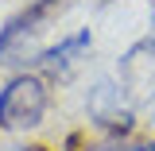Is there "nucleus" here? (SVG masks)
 Returning a JSON list of instances; mask_svg holds the SVG:
<instances>
[{
  "label": "nucleus",
  "instance_id": "obj_1",
  "mask_svg": "<svg viewBox=\"0 0 155 151\" xmlns=\"http://www.w3.org/2000/svg\"><path fill=\"white\" fill-rule=\"evenodd\" d=\"M51 77L39 70H16L4 77L0 85V132L8 136H27L43 128V120L51 113Z\"/></svg>",
  "mask_w": 155,
  "mask_h": 151
},
{
  "label": "nucleus",
  "instance_id": "obj_2",
  "mask_svg": "<svg viewBox=\"0 0 155 151\" xmlns=\"http://www.w3.org/2000/svg\"><path fill=\"white\" fill-rule=\"evenodd\" d=\"M85 116L101 136H132L140 132V116L116 77H93L85 89Z\"/></svg>",
  "mask_w": 155,
  "mask_h": 151
},
{
  "label": "nucleus",
  "instance_id": "obj_3",
  "mask_svg": "<svg viewBox=\"0 0 155 151\" xmlns=\"http://www.w3.org/2000/svg\"><path fill=\"white\" fill-rule=\"evenodd\" d=\"M51 0H31L27 8H19L16 16L4 19L0 27V66H19V70H31V58L39 54L35 39L43 35V23L51 16Z\"/></svg>",
  "mask_w": 155,
  "mask_h": 151
},
{
  "label": "nucleus",
  "instance_id": "obj_4",
  "mask_svg": "<svg viewBox=\"0 0 155 151\" xmlns=\"http://www.w3.org/2000/svg\"><path fill=\"white\" fill-rule=\"evenodd\" d=\"M116 81L128 93L136 109L140 105H155V12H151V31L136 39L124 54L116 58Z\"/></svg>",
  "mask_w": 155,
  "mask_h": 151
},
{
  "label": "nucleus",
  "instance_id": "obj_5",
  "mask_svg": "<svg viewBox=\"0 0 155 151\" xmlns=\"http://www.w3.org/2000/svg\"><path fill=\"white\" fill-rule=\"evenodd\" d=\"M89 51H93V31L89 27H78V31L62 35L51 47H39V54L31 58V70H39L43 77H51V81H62V77H70L89 58Z\"/></svg>",
  "mask_w": 155,
  "mask_h": 151
},
{
  "label": "nucleus",
  "instance_id": "obj_6",
  "mask_svg": "<svg viewBox=\"0 0 155 151\" xmlns=\"http://www.w3.org/2000/svg\"><path fill=\"white\" fill-rule=\"evenodd\" d=\"M70 151H155V140L143 132H132V136H101V132H85V136H70L66 140Z\"/></svg>",
  "mask_w": 155,
  "mask_h": 151
},
{
  "label": "nucleus",
  "instance_id": "obj_7",
  "mask_svg": "<svg viewBox=\"0 0 155 151\" xmlns=\"http://www.w3.org/2000/svg\"><path fill=\"white\" fill-rule=\"evenodd\" d=\"M0 151H51L43 143H12V147H0Z\"/></svg>",
  "mask_w": 155,
  "mask_h": 151
},
{
  "label": "nucleus",
  "instance_id": "obj_8",
  "mask_svg": "<svg viewBox=\"0 0 155 151\" xmlns=\"http://www.w3.org/2000/svg\"><path fill=\"white\" fill-rule=\"evenodd\" d=\"M151 128H155V105H151Z\"/></svg>",
  "mask_w": 155,
  "mask_h": 151
},
{
  "label": "nucleus",
  "instance_id": "obj_9",
  "mask_svg": "<svg viewBox=\"0 0 155 151\" xmlns=\"http://www.w3.org/2000/svg\"><path fill=\"white\" fill-rule=\"evenodd\" d=\"M51 4H58V0H51Z\"/></svg>",
  "mask_w": 155,
  "mask_h": 151
},
{
  "label": "nucleus",
  "instance_id": "obj_10",
  "mask_svg": "<svg viewBox=\"0 0 155 151\" xmlns=\"http://www.w3.org/2000/svg\"><path fill=\"white\" fill-rule=\"evenodd\" d=\"M66 151H70V147H66Z\"/></svg>",
  "mask_w": 155,
  "mask_h": 151
}]
</instances>
